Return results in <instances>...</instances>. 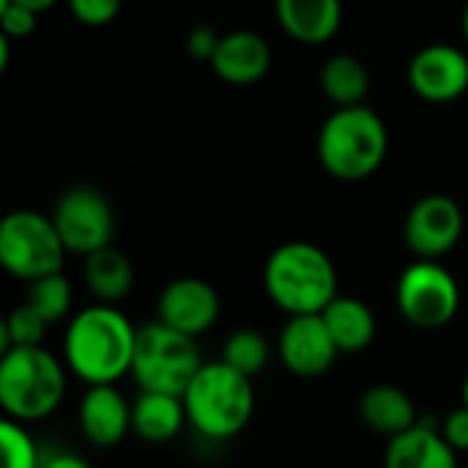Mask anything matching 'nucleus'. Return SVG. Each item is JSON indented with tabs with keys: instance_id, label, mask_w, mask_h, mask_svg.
Wrapping results in <instances>:
<instances>
[{
	"instance_id": "5",
	"label": "nucleus",
	"mask_w": 468,
	"mask_h": 468,
	"mask_svg": "<svg viewBox=\"0 0 468 468\" xmlns=\"http://www.w3.org/2000/svg\"><path fill=\"white\" fill-rule=\"evenodd\" d=\"M66 362L44 346L11 348L0 359V406L22 425L52 417L66 398Z\"/></svg>"
},
{
	"instance_id": "33",
	"label": "nucleus",
	"mask_w": 468,
	"mask_h": 468,
	"mask_svg": "<svg viewBox=\"0 0 468 468\" xmlns=\"http://www.w3.org/2000/svg\"><path fill=\"white\" fill-rule=\"evenodd\" d=\"M463 36H466V41H468V0H466V8H463Z\"/></svg>"
},
{
	"instance_id": "28",
	"label": "nucleus",
	"mask_w": 468,
	"mask_h": 468,
	"mask_svg": "<svg viewBox=\"0 0 468 468\" xmlns=\"http://www.w3.org/2000/svg\"><path fill=\"white\" fill-rule=\"evenodd\" d=\"M38 14L19 3H0V27L8 38H25L36 30Z\"/></svg>"
},
{
	"instance_id": "15",
	"label": "nucleus",
	"mask_w": 468,
	"mask_h": 468,
	"mask_svg": "<svg viewBox=\"0 0 468 468\" xmlns=\"http://www.w3.org/2000/svg\"><path fill=\"white\" fill-rule=\"evenodd\" d=\"M208 66L228 85H252L269 74L271 47L255 30H230L222 33Z\"/></svg>"
},
{
	"instance_id": "1",
	"label": "nucleus",
	"mask_w": 468,
	"mask_h": 468,
	"mask_svg": "<svg viewBox=\"0 0 468 468\" xmlns=\"http://www.w3.org/2000/svg\"><path fill=\"white\" fill-rule=\"evenodd\" d=\"M137 329L115 304H90L80 310L63 340V362L74 378L88 387L118 384L132 376Z\"/></svg>"
},
{
	"instance_id": "23",
	"label": "nucleus",
	"mask_w": 468,
	"mask_h": 468,
	"mask_svg": "<svg viewBox=\"0 0 468 468\" xmlns=\"http://www.w3.org/2000/svg\"><path fill=\"white\" fill-rule=\"evenodd\" d=\"M277 348H271L269 337L258 329H236L228 335L225 346H222V362H228L230 367H236L239 373L255 378L258 373H263L271 362Z\"/></svg>"
},
{
	"instance_id": "21",
	"label": "nucleus",
	"mask_w": 468,
	"mask_h": 468,
	"mask_svg": "<svg viewBox=\"0 0 468 468\" xmlns=\"http://www.w3.org/2000/svg\"><path fill=\"white\" fill-rule=\"evenodd\" d=\"M82 280L99 304H115L118 307L134 288V266L121 250H115L110 244V247L90 252L85 258Z\"/></svg>"
},
{
	"instance_id": "6",
	"label": "nucleus",
	"mask_w": 468,
	"mask_h": 468,
	"mask_svg": "<svg viewBox=\"0 0 468 468\" xmlns=\"http://www.w3.org/2000/svg\"><path fill=\"white\" fill-rule=\"evenodd\" d=\"M200 367L203 356L195 337L176 332L162 321H151L137 329L132 378L140 392L184 395Z\"/></svg>"
},
{
	"instance_id": "32",
	"label": "nucleus",
	"mask_w": 468,
	"mask_h": 468,
	"mask_svg": "<svg viewBox=\"0 0 468 468\" xmlns=\"http://www.w3.org/2000/svg\"><path fill=\"white\" fill-rule=\"evenodd\" d=\"M0 3H19V5H27V8H33L36 14H41V11L52 8L58 0H0Z\"/></svg>"
},
{
	"instance_id": "9",
	"label": "nucleus",
	"mask_w": 468,
	"mask_h": 468,
	"mask_svg": "<svg viewBox=\"0 0 468 468\" xmlns=\"http://www.w3.org/2000/svg\"><path fill=\"white\" fill-rule=\"evenodd\" d=\"M52 222L71 255L88 258L115 239V211L96 186L66 189L52 208Z\"/></svg>"
},
{
	"instance_id": "2",
	"label": "nucleus",
	"mask_w": 468,
	"mask_h": 468,
	"mask_svg": "<svg viewBox=\"0 0 468 468\" xmlns=\"http://www.w3.org/2000/svg\"><path fill=\"white\" fill-rule=\"evenodd\" d=\"M181 398L186 406L189 428L200 439L214 444L230 441L244 433L255 414L252 378L222 359L203 362V367Z\"/></svg>"
},
{
	"instance_id": "22",
	"label": "nucleus",
	"mask_w": 468,
	"mask_h": 468,
	"mask_svg": "<svg viewBox=\"0 0 468 468\" xmlns=\"http://www.w3.org/2000/svg\"><path fill=\"white\" fill-rule=\"evenodd\" d=\"M321 90L337 107H356L365 104L370 90V71L354 55H332L318 74Z\"/></svg>"
},
{
	"instance_id": "29",
	"label": "nucleus",
	"mask_w": 468,
	"mask_h": 468,
	"mask_svg": "<svg viewBox=\"0 0 468 468\" xmlns=\"http://www.w3.org/2000/svg\"><path fill=\"white\" fill-rule=\"evenodd\" d=\"M444 441L458 452L466 455L468 452V406H458L455 411H450L444 417V422L439 425Z\"/></svg>"
},
{
	"instance_id": "20",
	"label": "nucleus",
	"mask_w": 468,
	"mask_h": 468,
	"mask_svg": "<svg viewBox=\"0 0 468 468\" xmlns=\"http://www.w3.org/2000/svg\"><path fill=\"white\" fill-rule=\"evenodd\" d=\"M321 315H324L329 335L335 337L340 354H359V351L370 348L378 335V321H376L373 307L356 296L337 293L335 302Z\"/></svg>"
},
{
	"instance_id": "4",
	"label": "nucleus",
	"mask_w": 468,
	"mask_h": 468,
	"mask_svg": "<svg viewBox=\"0 0 468 468\" xmlns=\"http://www.w3.org/2000/svg\"><path fill=\"white\" fill-rule=\"evenodd\" d=\"M318 162L337 181H365L387 159L389 132L367 104L337 107L318 132Z\"/></svg>"
},
{
	"instance_id": "24",
	"label": "nucleus",
	"mask_w": 468,
	"mask_h": 468,
	"mask_svg": "<svg viewBox=\"0 0 468 468\" xmlns=\"http://www.w3.org/2000/svg\"><path fill=\"white\" fill-rule=\"evenodd\" d=\"M71 302H74L71 282L60 271L27 282V299H25V304L33 307L49 326L52 324H60L63 318H69Z\"/></svg>"
},
{
	"instance_id": "19",
	"label": "nucleus",
	"mask_w": 468,
	"mask_h": 468,
	"mask_svg": "<svg viewBox=\"0 0 468 468\" xmlns=\"http://www.w3.org/2000/svg\"><path fill=\"white\" fill-rule=\"evenodd\" d=\"M359 417L373 433L384 436L387 441L411 431L420 422L417 403L395 384L370 387L359 400Z\"/></svg>"
},
{
	"instance_id": "17",
	"label": "nucleus",
	"mask_w": 468,
	"mask_h": 468,
	"mask_svg": "<svg viewBox=\"0 0 468 468\" xmlns=\"http://www.w3.org/2000/svg\"><path fill=\"white\" fill-rule=\"evenodd\" d=\"M384 468H458V452L444 441L439 425L417 422L387 441Z\"/></svg>"
},
{
	"instance_id": "34",
	"label": "nucleus",
	"mask_w": 468,
	"mask_h": 468,
	"mask_svg": "<svg viewBox=\"0 0 468 468\" xmlns=\"http://www.w3.org/2000/svg\"><path fill=\"white\" fill-rule=\"evenodd\" d=\"M463 406H468V376L466 381H463Z\"/></svg>"
},
{
	"instance_id": "16",
	"label": "nucleus",
	"mask_w": 468,
	"mask_h": 468,
	"mask_svg": "<svg viewBox=\"0 0 468 468\" xmlns=\"http://www.w3.org/2000/svg\"><path fill=\"white\" fill-rule=\"evenodd\" d=\"M280 27L299 44H326L343 25V0H274Z\"/></svg>"
},
{
	"instance_id": "7",
	"label": "nucleus",
	"mask_w": 468,
	"mask_h": 468,
	"mask_svg": "<svg viewBox=\"0 0 468 468\" xmlns=\"http://www.w3.org/2000/svg\"><path fill=\"white\" fill-rule=\"evenodd\" d=\"M66 244L52 222L33 208H19L0 222V266L22 280L33 282L63 269Z\"/></svg>"
},
{
	"instance_id": "25",
	"label": "nucleus",
	"mask_w": 468,
	"mask_h": 468,
	"mask_svg": "<svg viewBox=\"0 0 468 468\" xmlns=\"http://www.w3.org/2000/svg\"><path fill=\"white\" fill-rule=\"evenodd\" d=\"M47 329H49V324L33 307H27L22 302L0 324V351L5 354L11 348H33V346H41Z\"/></svg>"
},
{
	"instance_id": "27",
	"label": "nucleus",
	"mask_w": 468,
	"mask_h": 468,
	"mask_svg": "<svg viewBox=\"0 0 468 468\" xmlns=\"http://www.w3.org/2000/svg\"><path fill=\"white\" fill-rule=\"evenodd\" d=\"M66 3H69L71 16L88 27L110 25L121 14V5H123V0H66Z\"/></svg>"
},
{
	"instance_id": "26",
	"label": "nucleus",
	"mask_w": 468,
	"mask_h": 468,
	"mask_svg": "<svg viewBox=\"0 0 468 468\" xmlns=\"http://www.w3.org/2000/svg\"><path fill=\"white\" fill-rule=\"evenodd\" d=\"M0 447H3V468H41L44 452L22 422L3 417Z\"/></svg>"
},
{
	"instance_id": "30",
	"label": "nucleus",
	"mask_w": 468,
	"mask_h": 468,
	"mask_svg": "<svg viewBox=\"0 0 468 468\" xmlns=\"http://www.w3.org/2000/svg\"><path fill=\"white\" fill-rule=\"evenodd\" d=\"M219 38L222 33H217L211 25H195L186 36V52L195 58V60H206L211 63L217 47H219Z\"/></svg>"
},
{
	"instance_id": "18",
	"label": "nucleus",
	"mask_w": 468,
	"mask_h": 468,
	"mask_svg": "<svg viewBox=\"0 0 468 468\" xmlns=\"http://www.w3.org/2000/svg\"><path fill=\"white\" fill-rule=\"evenodd\" d=\"M189 425L181 395L140 392L132 403V433L148 444H167Z\"/></svg>"
},
{
	"instance_id": "10",
	"label": "nucleus",
	"mask_w": 468,
	"mask_h": 468,
	"mask_svg": "<svg viewBox=\"0 0 468 468\" xmlns=\"http://www.w3.org/2000/svg\"><path fill=\"white\" fill-rule=\"evenodd\" d=\"M466 217L455 197L450 195H425L420 197L403 222L406 247L425 261H441L463 239Z\"/></svg>"
},
{
	"instance_id": "14",
	"label": "nucleus",
	"mask_w": 468,
	"mask_h": 468,
	"mask_svg": "<svg viewBox=\"0 0 468 468\" xmlns=\"http://www.w3.org/2000/svg\"><path fill=\"white\" fill-rule=\"evenodd\" d=\"M77 425L85 441L112 450L132 433V403L115 384L88 387L77 406Z\"/></svg>"
},
{
	"instance_id": "31",
	"label": "nucleus",
	"mask_w": 468,
	"mask_h": 468,
	"mask_svg": "<svg viewBox=\"0 0 468 468\" xmlns=\"http://www.w3.org/2000/svg\"><path fill=\"white\" fill-rule=\"evenodd\" d=\"M41 468H90V463L77 455V452H69V450H58V452H47Z\"/></svg>"
},
{
	"instance_id": "11",
	"label": "nucleus",
	"mask_w": 468,
	"mask_h": 468,
	"mask_svg": "<svg viewBox=\"0 0 468 468\" xmlns=\"http://www.w3.org/2000/svg\"><path fill=\"white\" fill-rule=\"evenodd\" d=\"M277 356L282 367L299 378H318L329 373L340 356L324 315H291L277 337Z\"/></svg>"
},
{
	"instance_id": "12",
	"label": "nucleus",
	"mask_w": 468,
	"mask_h": 468,
	"mask_svg": "<svg viewBox=\"0 0 468 468\" xmlns=\"http://www.w3.org/2000/svg\"><path fill=\"white\" fill-rule=\"evenodd\" d=\"M406 80L431 104L455 101L468 90V55L455 44H428L409 60Z\"/></svg>"
},
{
	"instance_id": "3",
	"label": "nucleus",
	"mask_w": 468,
	"mask_h": 468,
	"mask_svg": "<svg viewBox=\"0 0 468 468\" xmlns=\"http://www.w3.org/2000/svg\"><path fill=\"white\" fill-rule=\"evenodd\" d=\"M263 288L288 318L321 315L337 296V269L321 247L285 241L263 266Z\"/></svg>"
},
{
	"instance_id": "8",
	"label": "nucleus",
	"mask_w": 468,
	"mask_h": 468,
	"mask_svg": "<svg viewBox=\"0 0 468 468\" xmlns=\"http://www.w3.org/2000/svg\"><path fill=\"white\" fill-rule=\"evenodd\" d=\"M395 304L406 324L436 332L455 321L461 310V285L439 261L417 258L403 269L395 285Z\"/></svg>"
},
{
	"instance_id": "13",
	"label": "nucleus",
	"mask_w": 468,
	"mask_h": 468,
	"mask_svg": "<svg viewBox=\"0 0 468 468\" xmlns=\"http://www.w3.org/2000/svg\"><path fill=\"white\" fill-rule=\"evenodd\" d=\"M219 313H222V299L217 288L200 277H178L167 282L156 302V321L195 340L208 329H214Z\"/></svg>"
}]
</instances>
